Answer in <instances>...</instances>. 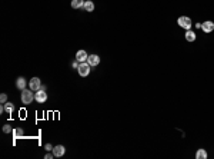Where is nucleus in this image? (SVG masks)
Segmentation results:
<instances>
[{
  "mask_svg": "<svg viewBox=\"0 0 214 159\" xmlns=\"http://www.w3.org/2000/svg\"><path fill=\"white\" fill-rule=\"evenodd\" d=\"M64 153H66V148L63 145H57V146L53 148V155H54V158H61Z\"/></svg>",
  "mask_w": 214,
  "mask_h": 159,
  "instance_id": "nucleus-6",
  "label": "nucleus"
},
{
  "mask_svg": "<svg viewBox=\"0 0 214 159\" xmlns=\"http://www.w3.org/2000/svg\"><path fill=\"white\" fill-rule=\"evenodd\" d=\"M83 7H84L86 12H89V13H90V12L94 10V3H93L91 0H87V1H84V6Z\"/></svg>",
  "mask_w": 214,
  "mask_h": 159,
  "instance_id": "nucleus-11",
  "label": "nucleus"
},
{
  "mask_svg": "<svg viewBox=\"0 0 214 159\" xmlns=\"http://www.w3.org/2000/svg\"><path fill=\"white\" fill-rule=\"evenodd\" d=\"M195 158L197 159H207V152H206V149H198L197 153H195Z\"/></svg>",
  "mask_w": 214,
  "mask_h": 159,
  "instance_id": "nucleus-13",
  "label": "nucleus"
},
{
  "mask_svg": "<svg viewBox=\"0 0 214 159\" xmlns=\"http://www.w3.org/2000/svg\"><path fill=\"white\" fill-rule=\"evenodd\" d=\"M33 100H34V95H33L32 89H23L21 90V102L24 105H30Z\"/></svg>",
  "mask_w": 214,
  "mask_h": 159,
  "instance_id": "nucleus-1",
  "label": "nucleus"
},
{
  "mask_svg": "<svg viewBox=\"0 0 214 159\" xmlns=\"http://www.w3.org/2000/svg\"><path fill=\"white\" fill-rule=\"evenodd\" d=\"M23 129H20V128H17V129H14L13 131V136L14 138H21V136H23Z\"/></svg>",
  "mask_w": 214,
  "mask_h": 159,
  "instance_id": "nucleus-16",
  "label": "nucleus"
},
{
  "mask_svg": "<svg viewBox=\"0 0 214 159\" xmlns=\"http://www.w3.org/2000/svg\"><path fill=\"white\" fill-rule=\"evenodd\" d=\"M4 109H6V112L10 115V113L14 110V105L13 103H10V102H6V103H4Z\"/></svg>",
  "mask_w": 214,
  "mask_h": 159,
  "instance_id": "nucleus-15",
  "label": "nucleus"
},
{
  "mask_svg": "<svg viewBox=\"0 0 214 159\" xmlns=\"http://www.w3.org/2000/svg\"><path fill=\"white\" fill-rule=\"evenodd\" d=\"M177 23H178V26L183 27V29H191V25H193V22H191V19L190 17H187V16H180L178 19H177Z\"/></svg>",
  "mask_w": 214,
  "mask_h": 159,
  "instance_id": "nucleus-2",
  "label": "nucleus"
},
{
  "mask_svg": "<svg viewBox=\"0 0 214 159\" xmlns=\"http://www.w3.org/2000/svg\"><path fill=\"white\" fill-rule=\"evenodd\" d=\"M44 151L50 152V151H53V146L50 145V143H46V145H44Z\"/></svg>",
  "mask_w": 214,
  "mask_h": 159,
  "instance_id": "nucleus-19",
  "label": "nucleus"
},
{
  "mask_svg": "<svg viewBox=\"0 0 214 159\" xmlns=\"http://www.w3.org/2000/svg\"><path fill=\"white\" fill-rule=\"evenodd\" d=\"M3 132H4V133H9V132H12V128H10V126H9V125H4V126H3Z\"/></svg>",
  "mask_w": 214,
  "mask_h": 159,
  "instance_id": "nucleus-18",
  "label": "nucleus"
},
{
  "mask_svg": "<svg viewBox=\"0 0 214 159\" xmlns=\"http://www.w3.org/2000/svg\"><path fill=\"white\" fill-rule=\"evenodd\" d=\"M201 30H203L204 33H211V32L214 30V23L213 22H210V20L204 22V23L201 25Z\"/></svg>",
  "mask_w": 214,
  "mask_h": 159,
  "instance_id": "nucleus-7",
  "label": "nucleus"
},
{
  "mask_svg": "<svg viewBox=\"0 0 214 159\" xmlns=\"http://www.w3.org/2000/svg\"><path fill=\"white\" fill-rule=\"evenodd\" d=\"M34 99L37 100L39 103H44L46 100H47V93H46V86H41L36 92V95H34Z\"/></svg>",
  "mask_w": 214,
  "mask_h": 159,
  "instance_id": "nucleus-3",
  "label": "nucleus"
},
{
  "mask_svg": "<svg viewBox=\"0 0 214 159\" xmlns=\"http://www.w3.org/2000/svg\"><path fill=\"white\" fill-rule=\"evenodd\" d=\"M29 87L32 89L33 92H37L40 87H41V82L39 78H32V80L29 82Z\"/></svg>",
  "mask_w": 214,
  "mask_h": 159,
  "instance_id": "nucleus-5",
  "label": "nucleus"
},
{
  "mask_svg": "<svg viewBox=\"0 0 214 159\" xmlns=\"http://www.w3.org/2000/svg\"><path fill=\"white\" fill-rule=\"evenodd\" d=\"M87 63H89L90 66H97L98 63H100V56H97V54H89Z\"/></svg>",
  "mask_w": 214,
  "mask_h": 159,
  "instance_id": "nucleus-8",
  "label": "nucleus"
},
{
  "mask_svg": "<svg viewBox=\"0 0 214 159\" xmlns=\"http://www.w3.org/2000/svg\"><path fill=\"white\" fill-rule=\"evenodd\" d=\"M87 57H89V54L86 53V50H78V52L76 53V60H77L78 63L87 62Z\"/></svg>",
  "mask_w": 214,
  "mask_h": 159,
  "instance_id": "nucleus-9",
  "label": "nucleus"
},
{
  "mask_svg": "<svg viewBox=\"0 0 214 159\" xmlns=\"http://www.w3.org/2000/svg\"><path fill=\"white\" fill-rule=\"evenodd\" d=\"M44 158L46 159H53V158H54V155H53V153H46Z\"/></svg>",
  "mask_w": 214,
  "mask_h": 159,
  "instance_id": "nucleus-20",
  "label": "nucleus"
},
{
  "mask_svg": "<svg viewBox=\"0 0 214 159\" xmlns=\"http://www.w3.org/2000/svg\"><path fill=\"white\" fill-rule=\"evenodd\" d=\"M71 66L74 67V69H77V67H78V63H77V60H76V62H73V65H71Z\"/></svg>",
  "mask_w": 214,
  "mask_h": 159,
  "instance_id": "nucleus-21",
  "label": "nucleus"
},
{
  "mask_svg": "<svg viewBox=\"0 0 214 159\" xmlns=\"http://www.w3.org/2000/svg\"><path fill=\"white\" fill-rule=\"evenodd\" d=\"M77 72H78V75H80L81 78L89 76V73H90V65H89L87 62L80 63V65H78V67H77Z\"/></svg>",
  "mask_w": 214,
  "mask_h": 159,
  "instance_id": "nucleus-4",
  "label": "nucleus"
},
{
  "mask_svg": "<svg viewBox=\"0 0 214 159\" xmlns=\"http://www.w3.org/2000/svg\"><path fill=\"white\" fill-rule=\"evenodd\" d=\"M16 86H17V89H20V90H23V89H26L27 86V82L24 78H17V80H16Z\"/></svg>",
  "mask_w": 214,
  "mask_h": 159,
  "instance_id": "nucleus-10",
  "label": "nucleus"
},
{
  "mask_svg": "<svg viewBox=\"0 0 214 159\" xmlns=\"http://www.w3.org/2000/svg\"><path fill=\"white\" fill-rule=\"evenodd\" d=\"M84 6V0H71V7L73 9H80Z\"/></svg>",
  "mask_w": 214,
  "mask_h": 159,
  "instance_id": "nucleus-12",
  "label": "nucleus"
},
{
  "mask_svg": "<svg viewBox=\"0 0 214 159\" xmlns=\"http://www.w3.org/2000/svg\"><path fill=\"white\" fill-rule=\"evenodd\" d=\"M0 102H1V103H6L7 102V96L4 95V93H1V95H0Z\"/></svg>",
  "mask_w": 214,
  "mask_h": 159,
  "instance_id": "nucleus-17",
  "label": "nucleus"
},
{
  "mask_svg": "<svg viewBox=\"0 0 214 159\" xmlns=\"http://www.w3.org/2000/svg\"><path fill=\"white\" fill-rule=\"evenodd\" d=\"M186 39H187L188 42H194L195 40V33L194 32H191V30L188 29L187 32H186Z\"/></svg>",
  "mask_w": 214,
  "mask_h": 159,
  "instance_id": "nucleus-14",
  "label": "nucleus"
}]
</instances>
